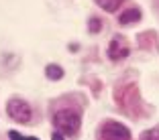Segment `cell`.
I'll use <instances>...</instances> for the list:
<instances>
[{
	"instance_id": "6da1fadb",
	"label": "cell",
	"mask_w": 159,
	"mask_h": 140,
	"mask_svg": "<svg viewBox=\"0 0 159 140\" xmlns=\"http://www.w3.org/2000/svg\"><path fill=\"white\" fill-rule=\"evenodd\" d=\"M53 126H55L57 132L66 136H75L80 132V126H82V118L75 110L71 108H63V110H57L53 114Z\"/></svg>"
},
{
	"instance_id": "8992f818",
	"label": "cell",
	"mask_w": 159,
	"mask_h": 140,
	"mask_svg": "<svg viewBox=\"0 0 159 140\" xmlns=\"http://www.w3.org/2000/svg\"><path fill=\"white\" fill-rule=\"evenodd\" d=\"M45 73H47V77H49V79H53V81H57V79H61V77H63V69H61L59 65H55V63L47 65Z\"/></svg>"
},
{
	"instance_id": "7a4b0ae2",
	"label": "cell",
	"mask_w": 159,
	"mask_h": 140,
	"mask_svg": "<svg viewBox=\"0 0 159 140\" xmlns=\"http://www.w3.org/2000/svg\"><path fill=\"white\" fill-rule=\"evenodd\" d=\"M6 112H8V116L12 118L14 122H19V124H27V122L33 120V108L29 106L25 100H20V98L8 100V104H6Z\"/></svg>"
},
{
	"instance_id": "52a82bcc",
	"label": "cell",
	"mask_w": 159,
	"mask_h": 140,
	"mask_svg": "<svg viewBox=\"0 0 159 140\" xmlns=\"http://www.w3.org/2000/svg\"><path fill=\"white\" fill-rule=\"evenodd\" d=\"M96 2H98V6L102 10H106V12H114V10L120 6L122 0H96Z\"/></svg>"
},
{
	"instance_id": "ba28073f",
	"label": "cell",
	"mask_w": 159,
	"mask_h": 140,
	"mask_svg": "<svg viewBox=\"0 0 159 140\" xmlns=\"http://www.w3.org/2000/svg\"><path fill=\"white\" fill-rule=\"evenodd\" d=\"M141 140H159V128H151V130L143 132Z\"/></svg>"
},
{
	"instance_id": "5b68a950",
	"label": "cell",
	"mask_w": 159,
	"mask_h": 140,
	"mask_svg": "<svg viewBox=\"0 0 159 140\" xmlns=\"http://www.w3.org/2000/svg\"><path fill=\"white\" fill-rule=\"evenodd\" d=\"M141 20V10L139 8H131V10H126V12L120 14V23L122 24H135Z\"/></svg>"
},
{
	"instance_id": "3957f363",
	"label": "cell",
	"mask_w": 159,
	"mask_h": 140,
	"mask_svg": "<svg viewBox=\"0 0 159 140\" xmlns=\"http://www.w3.org/2000/svg\"><path fill=\"white\" fill-rule=\"evenodd\" d=\"M98 140H131V132H129L126 126H122L120 122L108 120L100 126Z\"/></svg>"
},
{
	"instance_id": "277c9868",
	"label": "cell",
	"mask_w": 159,
	"mask_h": 140,
	"mask_svg": "<svg viewBox=\"0 0 159 140\" xmlns=\"http://www.w3.org/2000/svg\"><path fill=\"white\" fill-rule=\"evenodd\" d=\"M108 53H110V59H122V57H126L131 53V49L125 45L122 37H114L110 47H108Z\"/></svg>"
},
{
	"instance_id": "30bf717a",
	"label": "cell",
	"mask_w": 159,
	"mask_h": 140,
	"mask_svg": "<svg viewBox=\"0 0 159 140\" xmlns=\"http://www.w3.org/2000/svg\"><path fill=\"white\" fill-rule=\"evenodd\" d=\"M90 23H92V27H90V31H92V33H94V31H100V27H102L98 19H92V20H90Z\"/></svg>"
},
{
	"instance_id": "9c48e42d",
	"label": "cell",
	"mask_w": 159,
	"mask_h": 140,
	"mask_svg": "<svg viewBox=\"0 0 159 140\" xmlns=\"http://www.w3.org/2000/svg\"><path fill=\"white\" fill-rule=\"evenodd\" d=\"M8 136H10V140H37V138H25L19 132H8Z\"/></svg>"
},
{
	"instance_id": "7c38bea8",
	"label": "cell",
	"mask_w": 159,
	"mask_h": 140,
	"mask_svg": "<svg viewBox=\"0 0 159 140\" xmlns=\"http://www.w3.org/2000/svg\"><path fill=\"white\" fill-rule=\"evenodd\" d=\"M153 4H155V12H157V16H159V0H153Z\"/></svg>"
},
{
	"instance_id": "8fae6325",
	"label": "cell",
	"mask_w": 159,
	"mask_h": 140,
	"mask_svg": "<svg viewBox=\"0 0 159 140\" xmlns=\"http://www.w3.org/2000/svg\"><path fill=\"white\" fill-rule=\"evenodd\" d=\"M51 140H66V138H63V134H61V132H53V134H51Z\"/></svg>"
}]
</instances>
